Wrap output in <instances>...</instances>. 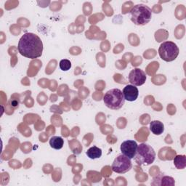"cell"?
<instances>
[{
  "mask_svg": "<svg viewBox=\"0 0 186 186\" xmlns=\"http://www.w3.org/2000/svg\"><path fill=\"white\" fill-rule=\"evenodd\" d=\"M18 50L23 57L36 59L42 55L43 43L41 39L35 33H26L21 38Z\"/></svg>",
  "mask_w": 186,
  "mask_h": 186,
  "instance_id": "6da1fadb",
  "label": "cell"
},
{
  "mask_svg": "<svg viewBox=\"0 0 186 186\" xmlns=\"http://www.w3.org/2000/svg\"><path fill=\"white\" fill-rule=\"evenodd\" d=\"M131 21L136 26H145L152 18V10L148 6L140 4L134 5L130 10Z\"/></svg>",
  "mask_w": 186,
  "mask_h": 186,
  "instance_id": "7a4b0ae2",
  "label": "cell"
},
{
  "mask_svg": "<svg viewBox=\"0 0 186 186\" xmlns=\"http://www.w3.org/2000/svg\"><path fill=\"white\" fill-rule=\"evenodd\" d=\"M134 161L139 166L150 165L155 161L156 152L153 148L146 143H142L137 146Z\"/></svg>",
  "mask_w": 186,
  "mask_h": 186,
  "instance_id": "3957f363",
  "label": "cell"
},
{
  "mask_svg": "<svg viewBox=\"0 0 186 186\" xmlns=\"http://www.w3.org/2000/svg\"><path fill=\"white\" fill-rule=\"evenodd\" d=\"M105 105L112 110H119L124 105L125 99L123 92L119 89H112L108 91L103 96Z\"/></svg>",
  "mask_w": 186,
  "mask_h": 186,
  "instance_id": "277c9868",
  "label": "cell"
},
{
  "mask_svg": "<svg viewBox=\"0 0 186 186\" xmlns=\"http://www.w3.org/2000/svg\"><path fill=\"white\" fill-rule=\"evenodd\" d=\"M180 50L177 44L169 41L164 42L160 45L159 54L160 57L166 62L175 60L179 55Z\"/></svg>",
  "mask_w": 186,
  "mask_h": 186,
  "instance_id": "5b68a950",
  "label": "cell"
},
{
  "mask_svg": "<svg viewBox=\"0 0 186 186\" xmlns=\"http://www.w3.org/2000/svg\"><path fill=\"white\" fill-rule=\"evenodd\" d=\"M132 167L130 159L124 155L117 156L112 164V170L119 174H124L129 172Z\"/></svg>",
  "mask_w": 186,
  "mask_h": 186,
  "instance_id": "8992f818",
  "label": "cell"
},
{
  "mask_svg": "<svg viewBox=\"0 0 186 186\" xmlns=\"http://www.w3.org/2000/svg\"><path fill=\"white\" fill-rule=\"evenodd\" d=\"M146 81L145 73L140 68L132 70L129 74V81L134 86H141Z\"/></svg>",
  "mask_w": 186,
  "mask_h": 186,
  "instance_id": "52a82bcc",
  "label": "cell"
},
{
  "mask_svg": "<svg viewBox=\"0 0 186 186\" xmlns=\"http://www.w3.org/2000/svg\"><path fill=\"white\" fill-rule=\"evenodd\" d=\"M137 144L134 140H126L121 144V151L130 159H134L137 152Z\"/></svg>",
  "mask_w": 186,
  "mask_h": 186,
  "instance_id": "ba28073f",
  "label": "cell"
},
{
  "mask_svg": "<svg viewBox=\"0 0 186 186\" xmlns=\"http://www.w3.org/2000/svg\"><path fill=\"white\" fill-rule=\"evenodd\" d=\"M123 95L124 99L127 101L133 102L135 101L139 95V91L138 89L134 85L128 84L123 89Z\"/></svg>",
  "mask_w": 186,
  "mask_h": 186,
  "instance_id": "9c48e42d",
  "label": "cell"
},
{
  "mask_svg": "<svg viewBox=\"0 0 186 186\" xmlns=\"http://www.w3.org/2000/svg\"><path fill=\"white\" fill-rule=\"evenodd\" d=\"M150 130L155 135H160L164 131V124L160 121H153L150 124Z\"/></svg>",
  "mask_w": 186,
  "mask_h": 186,
  "instance_id": "30bf717a",
  "label": "cell"
},
{
  "mask_svg": "<svg viewBox=\"0 0 186 186\" xmlns=\"http://www.w3.org/2000/svg\"><path fill=\"white\" fill-rule=\"evenodd\" d=\"M50 145L51 148H53V149L60 150L63 147L64 140L60 137L54 136V137H52L51 139L50 140Z\"/></svg>",
  "mask_w": 186,
  "mask_h": 186,
  "instance_id": "8fae6325",
  "label": "cell"
},
{
  "mask_svg": "<svg viewBox=\"0 0 186 186\" xmlns=\"http://www.w3.org/2000/svg\"><path fill=\"white\" fill-rule=\"evenodd\" d=\"M86 154L91 159H98L102 156V150L98 148L97 146H93L89 149H88L87 151L86 152Z\"/></svg>",
  "mask_w": 186,
  "mask_h": 186,
  "instance_id": "7c38bea8",
  "label": "cell"
},
{
  "mask_svg": "<svg viewBox=\"0 0 186 186\" xmlns=\"http://www.w3.org/2000/svg\"><path fill=\"white\" fill-rule=\"evenodd\" d=\"M186 157L185 155L176 156L174 159V164L177 169H183L186 166Z\"/></svg>",
  "mask_w": 186,
  "mask_h": 186,
  "instance_id": "4fadbf2b",
  "label": "cell"
},
{
  "mask_svg": "<svg viewBox=\"0 0 186 186\" xmlns=\"http://www.w3.org/2000/svg\"><path fill=\"white\" fill-rule=\"evenodd\" d=\"M175 180L168 176H162L160 180L159 186H175Z\"/></svg>",
  "mask_w": 186,
  "mask_h": 186,
  "instance_id": "5bb4252c",
  "label": "cell"
},
{
  "mask_svg": "<svg viewBox=\"0 0 186 186\" xmlns=\"http://www.w3.org/2000/svg\"><path fill=\"white\" fill-rule=\"evenodd\" d=\"M60 68L62 71H67L71 68V63L70 60L67 59H63L61 60L60 62Z\"/></svg>",
  "mask_w": 186,
  "mask_h": 186,
  "instance_id": "9a60e30c",
  "label": "cell"
},
{
  "mask_svg": "<svg viewBox=\"0 0 186 186\" xmlns=\"http://www.w3.org/2000/svg\"><path fill=\"white\" fill-rule=\"evenodd\" d=\"M21 150L23 153H28L31 152L32 146H31V144L30 142H24L21 145Z\"/></svg>",
  "mask_w": 186,
  "mask_h": 186,
  "instance_id": "2e32d148",
  "label": "cell"
},
{
  "mask_svg": "<svg viewBox=\"0 0 186 186\" xmlns=\"http://www.w3.org/2000/svg\"><path fill=\"white\" fill-rule=\"evenodd\" d=\"M51 122L55 126H60L62 124V119L59 116H53L51 118Z\"/></svg>",
  "mask_w": 186,
  "mask_h": 186,
  "instance_id": "e0dca14e",
  "label": "cell"
},
{
  "mask_svg": "<svg viewBox=\"0 0 186 186\" xmlns=\"http://www.w3.org/2000/svg\"><path fill=\"white\" fill-rule=\"evenodd\" d=\"M141 63H142V57H140V56H136L134 58V60H133V61L132 63V65L133 66H137L140 65Z\"/></svg>",
  "mask_w": 186,
  "mask_h": 186,
  "instance_id": "ac0fdd59",
  "label": "cell"
},
{
  "mask_svg": "<svg viewBox=\"0 0 186 186\" xmlns=\"http://www.w3.org/2000/svg\"><path fill=\"white\" fill-rule=\"evenodd\" d=\"M68 87H67V85L66 84H62V85H60V87H59V89L57 90V94L60 95V96H63V92H66L65 91L68 89Z\"/></svg>",
  "mask_w": 186,
  "mask_h": 186,
  "instance_id": "d6986e66",
  "label": "cell"
},
{
  "mask_svg": "<svg viewBox=\"0 0 186 186\" xmlns=\"http://www.w3.org/2000/svg\"><path fill=\"white\" fill-rule=\"evenodd\" d=\"M84 88L80 89L79 91V92H82V94H79V97H80L81 98L84 99L86 97H87L88 95H89V90H88V89H86L85 92H84Z\"/></svg>",
  "mask_w": 186,
  "mask_h": 186,
  "instance_id": "ffe728a7",
  "label": "cell"
},
{
  "mask_svg": "<svg viewBox=\"0 0 186 186\" xmlns=\"http://www.w3.org/2000/svg\"><path fill=\"white\" fill-rule=\"evenodd\" d=\"M10 104L11 106L14 108H18L19 107V101L16 99L13 98L12 97H11V100H10Z\"/></svg>",
  "mask_w": 186,
  "mask_h": 186,
  "instance_id": "44dd1931",
  "label": "cell"
},
{
  "mask_svg": "<svg viewBox=\"0 0 186 186\" xmlns=\"http://www.w3.org/2000/svg\"><path fill=\"white\" fill-rule=\"evenodd\" d=\"M114 80L116 81V82H118V83H120V84H125L124 81H122V79L124 80V77H122L121 74H116L114 75Z\"/></svg>",
  "mask_w": 186,
  "mask_h": 186,
  "instance_id": "7402d4cb",
  "label": "cell"
},
{
  "mask_svg": "<svg viewBox=\"0 0 186 186\" xmlns=\"http://www.w3.org/2000/svg\"><path fill=\"white\" fill-rule=\"evenodd\" d=\"M103 11L105 12L106 13V15H108V16H110V15H113V10H112V8L110 7L109 5H108V8L107 9L106 8V7L105 6V4H103Z\"/></svg>",
  "mask_w": 186,
  "mask_h": 186,
  "instance_id": "603a6c76",
  "label": "cell"
},
{
  "mask_svg": "<svg viewBox=\"0 0 186 186\" xmlns=\"http://www.w3.org/2000/svg\"><path fill=\"white\" fill-rule=\"evenodd\" d=\"M124 45L123 44H118L117 46H116V47L114 48V50H113V53H115V54H119V53H120L121 52L124 50Z\"/></svg>",
  "mask_w": 186,
  "mask_h": 186,
  "instance_id": "cb8c5ba5",
  "label": "cell"
},
{
  "mask_svg": "<svg viewBox=\"0 0 186 186\" xmlns=\"http://www.w3.org/2000/svg\"><path fill=\"white\" fill-rule=\"evenodd\" d=\"M167 112H168V113H169L171 115H173L176 112V108L172 104H169L167 106Z\"/></svg>",
  "mask_w": 186,
  "mask_h": 186,
  "instance_id": "d4e9b609",
  "label": "cell"
},
{
  "mask_svg": "<svg viewBox=\"0 0 186 186\" xmlns=\"http://www.w3.org/2000/svg\"><path fill=\"white\" fill-rule=\"evenodd\" d=\"M76 161H77L76 157L74 155H71V156H69V158L68 159V164L70 165V166H72V165H74L76 163Z\"/></svg>",
  "mask_w": 186,
  "mask_h": 186,
  "instance_id": "484cf974",
  "label": "cell"
},
{
  "mask_svg": "<svg viewBox=\"0 0 186 186\" xmlns=\"http://www.w3.org/2000/svg\"><path fill=\"white\" fill-rule=\"evenodd\" d=\"M96 121H97L98 124H102L103 123H104L106 121V116H104L102 118V117H100V113H98L97 115V117H96Z\"/></svg>",
  "mask_w": 186,
  "mask_h": 186,
  "instance_id": "4316f807",
  "label": "cell"
},
{
  "mask_svg": "<svg viewBox=\"0 0 186 186\" xmlns=\"http://www.w3.org/2000/svg\"><path fill=\"white\" fill-rule=\"evenodd\" d=\"M99 87H100V90H103L105 87H106V84L104 83V81H98V82H97V84H95V88H96V89H98L99 88Z\"/></svg>",
  "mask_w": 186,
  "mask_h": 186,
  "instance_id": "83f0119b",
  "label": "cell"
},
{
  "mask_svg": "<svg viewBox=\"0 0 186 186\" xmlns=\"http://www.w3.org/2000/svg\"><path fill=\"white\" fill-rule=\"evenodd\" d=\"M105 128H106V130H102V132L104 134H108V133H111L113 132V128L112 127H110L109 125H104L103 126Z\"/></svg>",
  "mask_w": 186,
  "mask_h": 186,
  "instance_id": "f1b7e54d",
  "label": "cell"
},
{
  "mask_svg": "<svg viewBox=\"0 0 186 186\" xmlns=\"http://www.w3.org/2000/svg\"><path fill=\"white\" fill-rule=\"evenodd\" d=\"M39 140L41 141V142H46L47 140V138H48V135H47V134L46 133H42V134H40V135H39Z\"/></svg>",
  "mask_w": 186,
  "mask_h": 186,
  "instance_id": "f546056e",
  "label": "cell"
},
{
  "mask_svg": "<svg viewBox=\"0 0 186 186\" xmlns=\"http://www.w3.org/2000/svg\"><path fill=\"white\" fill-rule=\"evenodd\" d=\"M102 173L103 174V176L104 177H108L110 175H111V170L110 169L109 171H108V170H106V167H104L103 169V170H102Z\"/></svg>",
  "mask_w": 186,
  "mask_h": 186,
  "instance_id": "4dcf8cb0",
  "label": "cell"
},
{
  "mask_svg": "<svg viewBox=\"0 0 186 186\" xmlns=\"http://www.w3.org/2000/svg\"><path fill=\"white\" fill-rule=\"evenodd\" d=\"M70 132L68 131V130L67 129V127L66 126H63V128H62V134L64 136V137H68V134Z\"/></svg>",
  "mask_w": 186,
  "mask_h": 186,
  "instance_id": "1f68e13d",
  "label": "cell"
},
{
  "mask_svg": "<svg viewBox=\"0 0 186 186\" xmlns=\"http://www.w3.org/2000/svg\"><path fill=\"white\" fill-rule=\"evenodd\" d=\"M98 93L99 92H95L94 94H93V95H92V98L95 99V100H101V98H102V96H103V95H102V93L98 95Z\"/></svg>",
  "mask_w": 186,
  "mask_h": 186,
  "instance_id": "d6a6232c",
  "label": "cell"
},
{
  "mask_svg": "<svg viewBox=\"0 0 186 186\" xmlns=\"http://www.w3.org/2000/svg\"><path fill=\"white\" fill-rule=\"evenodd\" d=\"M47 130H50V132H48V135H51V134H53L55 133V129L53 126H49L47 128Z\"/></svg>",
  "mask_w": 186,
  "mask_h": 186,
  "instance_id": "836d02e7",
  "label": "cell"
},
{
  "mask_svg": "<svg viewBox=\"0 0 186 186\" xmlns=\"http://www.w3.org/2000/svg\"><path fill=\"white\" fill-rule=\"evenodd\" d=\"M142 116L143 118H145V117H147L148 119H149V115H148V114H144V115H142ZM141 124H148V122L145 119L144 121H141Z\"/></svg>",
  "mask_w": 186,
  "mask_h": 186,
  "instance_id": "e575fe53",
  "label": "cell"
},
{
  "mask_svg": "<svg viewBox=\"0 0 186 186\" xmlns=\"http://www.w3.org/2000/svg\"><path fill=\"white\" fill-rule=\"evenodd\" d=\"M100 56H102L103 60H104L103 61V66H105V64H104V63H106V57H104L103 54H100H100H98V55H97V60L99 59L98 57H100ZM102 60V59H100V60Z\"/></svg>",
  "mask_w": 186,
  "mask_h": 186,
  "instance_id": "d590c367",
  "label": "cell"
},
{
  "mask_svg": "<svg viewBox=\"0 0 186 186\" xmlns=\"http://www.w3.org/2000/svg\"><path fill=\"white\" fill-rule=\"evenodd\" d=\"M56 100H57V99H56V98H55V95H51V101H52V102H55Z\"/></svg>",
  "mask_w": 186,
  "mask_h": 186,
  "instance_id": "8d00e7d4",
  "label": "cell"
}]
</instances>
